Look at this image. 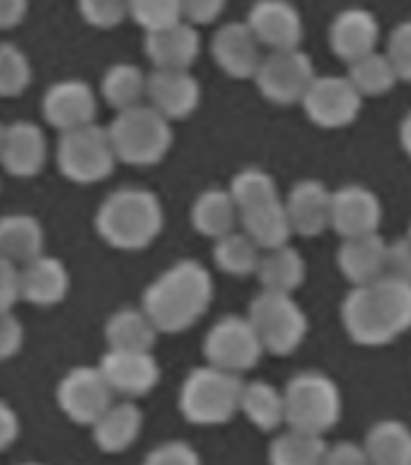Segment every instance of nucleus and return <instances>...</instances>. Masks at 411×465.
Wrapping results in <instances>:
<instances>
[{
	"label": "nucleus",
	"instance_id": "25",
	"mask_svg": "<svg viewBox=\"0 0 411 465\" xmlns=\"http://www.w3.org/2000/svg\"><path fill=\"white\" fill-rule=\"evenodd\" d=\"M90 429H93V439L102 453H112V456L123 453L141 436L143 412L133 402H114Z\"/></svg>",
	"mask_w": 411,
	"mask_h": 465
},
{
	"label": "nucleus",
	"instance_id": "14",
	"mask_svg": "<svg viewBox=\"0 0 411 465\" xmlns=\"http://www.w3.org/2000/svg\"><path fill=\"white\" fill-rule=\"evenodd\" d=\"M245 22L267 49H300L305 35L303 15L290 0H254Z\"/></svg>",
	"mask_w": 411,
	"mask_h": 465
},
{
	"label": "nucleus",
	"instance_id": "52",
	"mask_svg": "<svg viewBox=\"0 0 411 465\" xmlns=\"http://www.w3.org/2000/svg\"><path fill=\"white\" fill-rule=\"evenodd\" d=\"M20 465H44V463H36V460H27V463H20Z\"/></svg>",
	"mask_w": 411,
	"mask_h": 465
},
{
	"label": "nucleus",
	"instance_id": "8",
	"mask_svg": "<svg viewBox=\"0 0 411 465\" xmlns=\"http://www.w3.org/2000/svg\"><path fill=\"white\" fill-rule=\"evenodd\" d=\"M247 318L257 330L261 347L269 354L286 356L296 351L308 334V318H305L303 308L289 293L261 291L250 303Z\"/></svg>",
	"mask_w": 411,
	"mask_h": 465
},
{
	"label": "nucleus",
	"instance_id": "19",
	"mask_svg": "<svg viewBox=\"0 0 411 465\" xmlns=\"http://www.w3.org/2000/svg\"><path fill=\"white\" fill-rule=\"evenodd\" d=\"M143 51L152 64V71H191L201 54V36L196 25L181 20L172 27L145 35Z\"/></svg>",
	"mask_w": 411,
	"mask_h": 465
},
{
	"label": "nucleus",
	"instance_id": "9",
	"mask_svg": "<svg viewBox=\"0 0 411 465\" xmlns=\"http://www.w3.org/2000/svg\"><path fill=\"white\" fill-rule=\"evenodd\" d=\"M203 354L209 359V366L230 371L240 376L259 363L264 347H261L259 334L252 327L250 318L225 315L206 334Z\"/></svg>",
	"mask_w": 411,
	"mask_h": 465
},
{
	"label": "nucleus",
	"instance_id": "29",
	"mask_svg": "<svg viewBox=\"0 0 411 465\" xmlns=\"http://www.w3.org/2000/svg\"><path fill=\"white\" fill-rule=\"evenodd\" d=\"M240 223H242L247 235L267 252L276 250V247L289 245L290 235H293L289 211H286V203L281 199L257 206V209L242 211Z\"/></svg>",
	"mask_w": 411,
	"mask_h": 465
},
{
	"label": "nucleus",
	"instance_id": "20",
	"mask_svg": "<svg viewBox=\"0 0 411 465\" xmlns=\"http://www.w3.org/2000/svg\"><path fill=\"white\" fill-rule=\"evenodd\" d=\"M145 100L170 122H180L194 114L201 102V85L191 71H152L148 73Z\"/></svg>",
	"mask_w": 411,
	"mask_h": 465
},
{
	"label": "nucleus",
	"instance_id": "24",
	"mask_svg": "<svg viewBox=\"0 0 411 465\" xmlns=\"http://www.w3.org/2000/svg\"><path fill=\"white\" fill-rule=\"evenodd\" d=\"M339 269L354 286H370L387 276V242L380 232L344 240L339 247Z\"/></svg>",
	"mask_w": 411,
	"mask_h": 465
},
{
	"label": "nucleus",
	"instance_id": "2",
	"mask_svg": "<svg viewBox=\"0 0 411 465\" xmlns=\"http://www.w3.org/2000/svg\"><path fill=\"white\" fill-rule=\"evenodd\" d=\"M213 301V279L203 264L181 260L167 267L143 293V308L158 332H184L209 311Z\"/></svg>",
	"mask_w": 411,
	"mask_h": 465
},
{
	"label": "nucleus",
	"instance_id": "47",
	"mask_svg": "<svg viewBox=\"0 0 411 465\" xmlns=\"http://www.w3.org/2000/svg\"><path fill=\"white\" fill-rule=\"evenodd\" d=\"M325 465H370V458L358 443L341 441L327 450Z\"/></svg>",
	"mask_w": 411,
	"mask_h": 465
},
{
	"label": "nucleus",
	"instance_id": "43",
	"mask_svg": "<svg viewBox=\"0 0 411 465\" xmlns=\"http://www.w3.org/2000/svg\"><path fill=\"white\" fill-rule=\"evenodd\" d=\"M24 347V325L13 311L0 312V361H10Z\"/></svg>",
	"mask_w": 411,
	"mask_h": 465
},
{
	"label": "nucleus",
	"instance_id": "31",
	"mask_svg": "<svg viewBox=\"0 0 411 465\" xmlns=\"http://www.w3.org/2000/svg\"><path fill=\"white\" fill-rule=\"evenodd\" d=\"M363 449L370 465H411V429L397 420L377 421L366 434Z\"/></svg>",
	"mask_w": 411,
	"mask_h": 465
},
{
	"label": "nucleus",
	"instance_id": "6",
	"mask_svg": "<svg viewBox=\"0 0 411 465\" xmlns=\"http://www.w3.org/2000/svg\"><path fill=\"white\" fill-rule=\"evenodd\" d=\"M286 424L293 431L325 436L341 417V392L322 371H303L286 383Z\"/></svg>",
	"mask_w": 411,
	"mask_h": 465
},
{
	"label": "nucleus",
	"instance_id": "42",
	"mask_svg": "<svg viewBox=\"0 0 411 465\" xmlns=\"http://www.w3.org/2000/svg\"><path fill=\"white\" fill-rule=\"evenodd\" d=\"M143 465H201V456L189 443L167 441L152 449L143 458Z\"/></svg>",
	"mask_w": 411,
	"mask_h": 465
},
{
	"label": "nucleus",
	"instance_id": "34",
	"mask_svg": "<svg viewBox=\"0 0 411 465\" xmlns=\"http://www.w3.org/2000/svg\"><path fill=\"white\" fill-rule=\"evenodd\" d=\"M347 78L354 83L356 90L366 100V97H380V94L390 93L399 83V73L387 54L373 51L368 56L348 64Z\"/></svg>",
	"mask_w": 411,
	"mask_h": 465
},
{
	"label": "nucleus",
	"instance_id": "1",
	"mask_svg": "<svg viewBox=\"0 0 411 465\" xmlns=\"http://www.w3.org/2000/svg\"><path fill=\"white\" fill-rule=\"evenodd\" d=\"M341 322L356 344H390L411 330V282L383 276L370 286H354L341 303Z\"/></svg>",
	"mask_w": 411,
	"mask_h": 465
},
{
	"label": "nucleus",
	"instance_id": "4",
	"mask_svg": "<svg viewBox=\"0 0 411 465\" xmlns=\"http://www.w3.org/2000/svg\"><path fill=\"white\" fill-rule=\"evenodd\" d=\"M116 160L133 167L158 165L172 148V122L148 102L126 112H116L107 126Z\"/></svg>",
	"mask_w": 411,
	"mask_h": 465
},
{
	"label": "nucleus",
	"instance_id": "39",
	"mask_svg": "<svg viewBox=\"0 0 411 465\" xmlns=\"http://www.w3.org/2000/svg\"><path fill=\"white\" fill-rule=\"evenodd\" d=\"M129 17L151 35L184 20V10L181 0H129Z\"/></svg>",
	"mask_w": 411,
	"mask_h": 465
},
{
	"label": "nucleus",
	"instance_id": "13",
	"mask_svg": "<svg viewBox=\"0 0 411 465\" xmlns=\"http://www.w3.org/2000/svg\"><path fill=\"white\" fill-rule=\"evenodd\" d=\"M42 116L51 129L58 131V136L97 124V93L80 78L56 80L44 93Z\"/></svg>",
	"mask_w": 411,
	"mask_h": 465
},
{
	"label": "nucleus",
	"instance_id": "41",
	"mask_svg": "<svg viewBox=\"0 0 411 465\" xmlns=\"http://www.w3.org/2000/svg\"><path fill=\"white\" fill-rule=\"evenodd\" d=\"M385 54L390 56V61L397 68L399 80L411 83V20L399 22L397 27L392 29Z\"/></svg>",
	"mask_w": 411,
	"mask_h": 465
},
{
	"label": "nucleus",
	"instance_id": "37",
	"mask_svg": "<svg viewBox=\"0 0 411 465\" xmlns=\"http://www.w3.org/2000/svg\"><path fill=\"white\" fill-rule=\"evenodd\" d=\"M228 192H230L232 202H235L240 213L279 199V189H276L274 177L264 173V170H257V167H247V170L235 174Z\"/></svg>",
	"mask_w": 411,
	"mask_h": 465
},
{
	"label": "nucleus",
	"instance_id": "12",
	"mask_svg": "<svg viewBox=\"0 0 411 465\" xmlns=\"http://www.w3.org/2000/svg\"><path fill=\"white\" fill-rule=\"evenodd\" d=\"M300 104L312 124L322 129H344L358 119L363 97L347 75H318Z\"/></svg>",
	"mask_w": 411,
	"mask_h": 465
},
{
	"label": "nucleus",
	"instance_id": "17",
	"mask_svg": "<svg viewBox=\"0 0 411 465\" xmlns=\"http://www.w3.org/2000/svg\"><path fill=\"white\" fill-rule=\"evenodd\" d=\"M109 388L126 398H143L158 385L160 363L152 351H116L107 349L100 361Z\"/></svg>",
	"mask_w": 411,
	"mask_h": 465
},
{
	"label": "nucleus",
	"instance_id": "23",
	"mask_svg": "<svg viewBox=\"0 0 411 465\" xmlns=\"http://www.w3.org/2000/svg\"><path fill=\"white\" fill-rule=\"evenodd\" d=\"M332 194L334 192L318 180L298 182L283 202L293 232L303 238H315L332 228Z\"/></svg>",
	"mask_w": 411,
	"mask_h": 465
},
{
	"label": "nucleus",
	"instance_id": "49",
	"mask_svg": "<svg viewBox=\"0 0 411 465\" xmlns=\"http://www.w3.org/2000/svg\"><path fill=\"white\" fill-rule=\"evenodd\" d=\"M29 13V0H0V32L20 27Z\"/></svg>",
	"mask_w": 411,
	"mask_h": 465
},
{
	"label": "nucleus",
	"instance_id": "26",
	"mask_svg": "<svg viewBox=\"0 0 411 465\" xmlns=\"http://www.w3.org/2000/svg\"><path fill=\"white\" fill-rule=\"evenodd\" d=\"M46 235L39 218L32 213H5L0 216V254L17 267L44 254Z\"/></svg>",
	"mask_w": 411,
	"mask_h": 465
},
{
	"label": "nucleus",
	"instance_id": "35",
	"mask_svg": "<svg viewBox=\"0 0 411 465\" xmlns=\"http://www.w3.org/2000/svg\"><path fill=\"white\" fill-rule=\"evenodd\" d=\"M213 260L218 269L230 276H250L257 274L261 262V247L254 242L245 231H232L223 238L216 240L213 247Z\"/></svg>",
	"mask_w": 411,
	"mask_h": 465
},
{
	"label": "nucleus",
	"instance_id": "38",
	"mask_svg": "<svg viewBox=\"0 0 411 465\" xmlns=\"http://www.w3.org/2000/svg\"><path fill=\"white\" fill-rule=\"evenodd\" d=\"M34 78V68L29 64L27 54L10 42L0 44V97H20Z\"/></svg>",
	"mask_w": 411,
	"mask_h": 465
},
{
	"label": "nucleus",
	"instance_id": "46",
	"mask_svg": "<svg viewBox=\"0 0 411 465\" xmlns=\"http://www.w3.org/2000/svg\"><path fill=\"white\" fill-rule=\"evenodd\" d=\"M228 0H181L184 20L191 25H209L223 15Z\"/></svg>",
	"mask_w": 411,
	"mask_h": 465
},
{
	"label": "nucleus",
	"instance_id": "21",
	"mask_svg": "<svg viewBox=\"0 0 411 465\" xmlns=\"http://www.w3.org/2000/svg\"><path fill=\"white\" fill-rule=\"evenodd\" d=\"M377 42L380 22L366 7H347L329 25V46L347 64L377 51Z\"/></svg>",
	"mask_w": 411,
	"mask_h": 465
},
{
	"label": "nucleus",
	"instance_id": "45",
	"mask_svg": "<svg viewBox=\"0 0 411 465\" xmlns=\"http://www.w3.org/2000/svg\"><path fill=\"white\" fill-rule=\"evenodd\" d=\"M387 276L411 282V238L395 240L387 245Z\"/></svg>",
	"mask_w": 411,
	"mask_h": 465
},
{
	"label": "nucleus",
	"instance_id": "48",
	"mask_svg": "<svg viewBox=\"0 0 411 465\" xmlns=\"http://www.w3.org/2000/svg\"><path fill=\"white\" fill-rule=\"evenodd\" d=\"M20 436V417L7 405L5 400H0V450L10 449Z\"/></svg>",
	"mask_w": 411,
	"mask_h": 465
},
{
	"label": "nucleus",
	"instance_id": "5",
	"mask_svg": "<svg viewBox=\"0 0 411 465\" xmlns=\"http://www.w3.org/2000/svg\"><path fill=\"white\" fill-rule=\"evenodd\" d=\"M242 388L245 383L240 381L238 373L216 366H201L184 378L180 391V410L184 420L199 427L225 424L235 417V412H240Z\"/></svg>",
	"mask_w": 411,
	"mask_h": 465
},
{
	"label": "nucleus",
	"instance_id": "22",
	"mask_svg": "<svg viewBox=\"0 0 411 465\" xmlns=\"http://www.w3.org/2000/svg\"><path fill=\"white\" fill-rule=\"evenodd\" d=\"M71 291L68 267L58 257L39 254L20 267V301L36 308H54L64 303Z\"/></svg>",
	"mask_w": 411,
	"mask_h": 465
},
{
	"label": "nucleus",
	"instance_id": "3",
	"mask_svg": "<svg viewBox=\"0 0 411 465\" xmlns=\"http://www.w3.org/2000/svg\"><path fill=\"white\" fill-rule=\"evenodd\" d=\"M165 225V211L158 194L143 187H122L100 203L94 231L109 247L138 252L152 245Z\"/></svg>",
	"mask_w": 411,
	"mask_h": 465
},
{
	"label": "nucleus",
	"instance_id": "33",
	"mask_svg": "<svg viewBox=\"0 0 411 465\" xmlns=\"http://www.w3.org/2000/svg\"><path fill=\"white\" fill-rule=\"evenodd\" d=\"M240 412L261 431H271L286 421V400H283V392L276 391L267 381H252L242 388Z\"/></svg>",
	"mask_w": 411,
	"mask_h": 465
},
{
	"label": "nucleus",
	"instance_id": "40",
	"mask_svg": "<svg viewBox=\"0 0 411 465\" xmlns=\"http://www.w3.org/2000/svg\"><path fill=\"white\" fill-rule=\"evenodd\" d=\"M78 10L90 27L114 29L129 17V0H78Z\"/></svg>",
	"mask_w": 411,
	"mask_h": 465
},
{
	"label": "nucleus",
	"instance_id": "28",
	"mask_svg": "<svg viewBox=\"0 0 411 465\" xmlns=\"http://www.w3.org/2000/svg\"><path fill=\"white\" fill-rule=\"evenodd\" d=\"M240 211L228 189H206L191 203V225L206 238H223L235 231Z\"/></svg>",
	"mask_w": 411,
	"mask_h": 465
},
{
	"label": "nucleus",
	"instance_id": "27",
	"mask_svg": "<svg viewBox=\"0 0 411 465\" xmlns=\"http://www.w3.org/2000/svg\"><path fill=\"white\" fill-rule=\"evenodd\" d=\"M104 340L116 351H151L158 340V327L143 308H122L104 322Z\"/></svg>",
	"mask_w": 411,
	"mask_h": 465
},
{
	"label": "nucleus",
	"instance_id": "18",
	"mask_svg": "<svg viewBox=\"0 0 411 465\" xmlns=\"http://www.w3.org/2000/svg\"><path fill=\"white\" fill-rule=\"evenodd\" d=\"M380 221H383V203L373 189L347 184L332 194V228L344 240L377 232Z\"/></svg>",
	"mask_w": 411,
	"mask_h": 465
},
{
	"label": "nucleus",
	"instance_id": "7",
	"mask_svg": "<svg viewBox=\"0 0 411 465\" xmlns=\"http://www.w3.org/2000/svg\"><path fill=\"white\" fill-rule=\"evenodd\" d=\"M116 153L107 126L90 124L61 134L56 143V167L73 184H97L116 167Z\"/></svg>",
	"mask_w": 411,
	"mask_h": 465
},
{
	"label": "nucleus",
	"instance_id": "11",
	"mask_svg": "<svg viewBox=\"0 0 411 465\" xmlns=\"http://www.w3.org/2000/svg\"><path fill=\"white\" fill-rule=\"evenodd\" d=\"M56 402L68 420L80 427H93L114 405V391L102 376L100 366H75L58 381Z\"/></svg>",
	"mask_w": 411,
	"mask_h": 465
},
{
	"label": "nucleus",
	"instance_id": "32",
	"mask_svg": "<svg viewBox=\"0 0 411 465\" xmlns=\"http://www.w3.org/2000/svg\"><path fill=\"white\" fill-rule=\"evenodd\" d=\"M264 291L274 293H293L305 282V260L303 254L290 245L276 247L261 254L259 269H257Z\"/></svg>",
	"mask_w": 411,
	"mask_h": 465
},
{
	"label": "nucleus",
	"instance_id": "44",
	"mask_svg": "<svg viewBox=\"0 0 411 465\" xmlns=\"http://www.w3.org/2000/svg\"><path fill=\"white\" fill-rule=\"evenodd\" d=\"M20 301V267L0 254V312L13 311Z\"/></svg>",
	"mask_w": 411,
	"mask_h": 465
},
{
	"label": "nucleus",
	"instance_id": "15",
	"mask_svg": "<svg viewBox=\"0 0 411 465\" xmlns=\"http://www.w3.org/2000/svg\"><path fill=\"white\" fill-rule=\"evenodd\" d=\"M210 56L218 68L235 80L254 78L259 71L261 44L247 22H225L210 39Z\"/></svg>",
	"mask_w": 411,
	"mask_h": 465
},
{
	"label": "nucleus",
	"instance_id": "50",
	"mask_svg": "<svg viewBox=\"0 0 411 465\" xmlns=\"http://www.w3.org/2000/svg\"><path fill=\"white\" fill-rule=\"evenodd\" d=\"M399 141H402V148L411 158V112L405 116V122L399 126Z\"/></svg>",
	"mask_w": 411,
	"mask_h": 465
},
{
	"label": "nucleus",
	"instance_id": "53",
	"mask_svg": "<svg viewBox=\"0 0 411 465\" xmlns=\"http://www.w3.org/2000/svg\"><path fill=\"white\" fill-rule=\"evenodd\" d=\"M406 235H409V238H411V225H409V232H406Z\"/></svg>",
	"mask_w": 411,
	"mask_h": 465
},
{
	"label": "nucleus",
	"instance_id": "10",
	"mask_svg": "<svg viewBox=\"0 0 411 465\" xmlns=\"http://www.w3.org/2000/svg\"><path fill=\"white\" fill-rule=\"evenodd\" d=\"M318 78L312 58L303 49L271 51L264 56L254 83L259 93L274 104H296L303 102L310 85Z\"/></svg>",
	"mask_w": 411,
	"mask_h": 465
},
{
	"label": "nucleus",
	"instance_id": "36",
	"mask_svg": "<svg viewBox=\"0 0 411 465\" xmlns=\"http://www.w3.org/2000/svg\"><path fill=\"white\" fill-rule=\"evenodd\" d=\"M329 446L322 436L303 434V431H286L271 443L269 465H325Z\"/></svg>",
	"mask_w": 411,
	"mask_h": 465
},
{
	"label": "nucleus",
	"instance_id": "51",
	"mask_svg": "<svg viewBox=\"0 0 411 465\" xmlns=\"http://www.w3.org/2000/svg\"><path fill=\"white\" fill-rule=\"evenodd\" d=\"M3 138H5V124H0V151H3Z\"/></svg>",
	"mask_w": 411,
	"mask_h": 465
},
{
	"label": "nucleus",
	"instance_id": "30",
	"mask_svg": "<svg viewBox=\"0 0 411 465\" xmlns=\"http://www.w3.org/2000/svg\"><path fill=\"white\" fill-rule=\"evenodd\" d=\"M100 93L109 107L116 112H126L138 104H145L148 94V75L136 64L109 65L102 75Z\"/></svg>",
	"mask_w": 411,
	"mask_h": 465
},
{
	"label": "nucleus",
	"instance_id": "16",
	"mask_svg": "<svg viewBox=\"0 0 411 465\" xmlns=\"http://www.w3.org/2000/svg\"><path fill=\"white\" fill-rule=\"evenodd\" d=\"M49 160V141L39 124L13 122L5 124V138L0 151V167L10 177L32 180L42 173Z\"/></svg>",
	"mask_w": 411,
	"mask_h": 465
}]
</instances>
